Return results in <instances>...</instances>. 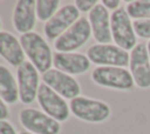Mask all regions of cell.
<instances>
[{
  "label": "cell",
  "mask_w": 150,
  "mask_h": 134,
  "mask_svg": "<svg viewBox=\"0 0 150 134\" xmlns=\"http://www.w3.org/2000/svg\"><path fill=\"white\" fill-rule=\"evenodd\" d=\"M20 43L25 54L35 68L42 74L48 72L53 65V54L46 40L35 32H29L20 36Z\"/></svg>",
  "instance_id": "6da1fadb"
},
{
  "label": "cell",
  "mask_w": 150,
  "mask_h": 134,
  "mask_svg": "<svg viewBox=\"0 0 150 134\" xmlns=\"http://www.w3.org/2000/svg\"><path fill=\"white\" fill-rule=\"evenodd\" d=\"M90 76L94 83L109 89L128 92L136 86L130 71L124 67L98 66L94 68Z\"/></svg>",
  "instance_id": "7a4b0ae2"
},
{
  "label": "cell",
  "mask_w": 150,
  "mask_h": 134,
  "mask_svg": "<svg viewBox=\"0 0 150 134\" xmlns=\"http://www.w3.org/2000/svg\"><path fill=\"white\" fill-rule=\"evenodd\" d=\"M110 28L112 41L124 51H131L138 43L134 21L127 13L125 7L121 6L110 14Z\"/></svg>",
  "instance_id": "3957f363"
},
{
  "label": "cell",
  "mask_w": 150,
  "mask_h": 134,
  "mask_svg": "<svg viewBox=\"0 0 150 134\" xmlns=\"http://www.w3.org/2000/svg\"><path fill=\"white\" fill-rule=\"evenodd\" d=\"M69 108L74 116L90 123L103 122L111 114V108L107 102L87 96H77L70 100Z\"/></svg>",
  "instance_id": "277c9868"
},
{
  "label": "cell",
  "mask_w": 150,
  "mask_h": 134,
  "mask_svg": "<svg viewBox=\"0 0 150 134\" xmlns=\"http://www.w3.org/2000/svg\"><path fill=\"white\" fill-rule=\"evenodd\" d=\"M87 56L90 62L98 66L127 67L129 66L130 53L112 43H95L87 51Z\"/></svg>",
  "instance_id": "5b68a950"
},
{
  "label": "cell",
  "mask_w": 150,
  "mask_h": 134,
  "mask_svg": "<svg viewBox=\"0 0 150 134\" xmlns=\"http://www.w3.org/2000/svg\"><path fill=\"white\" fill-rule=\"evenodd\" d=\"M91 35L89 20L82 16L55 40L54 47L60 53H71L82 47Z\"/></svg>",
  "instance_id": "8992f818"
},
{
  "label": "cell",
  "mask_w": 150,
  "mask_h": 134,
  "mask_svg": "<svg viewBox=\"0 0 150 134\" xmlns=\"http://www.w3.org/2000/svg\"><path fill=\"white\" fill-rule=\"evenodd\" d=\"M129 71L134 78L136 87L143 91L150 88V59L146 43L138 42L130 51Z\"/></svg>",
  "instance_id": "52a82bcc"
},
{
  "label": "cell",
  "mask_w": 150,
  "mask_h": 134,
  "mask_svg": "<svg viewBox=\"0 0 150 134\" xmlns=\"http://www.w3.org/2000/svg\"><path fill=\"white\" fill-rule=\"evenodd\" d=\"M20 123L33 134H59L61 126L43 112L34 108H23L19 113Z\"/></svg>",
  "instance_id": "ba28073f"
},
{
  "label": "cell",
  "mask_w": 150,
  "mask_h": 134,
  "mask_svg": "<svg viewBox=\"0 0 150 134\" xmlns=\"http://www.w3.org/2000/svg\"><path fill=\"white\" fill-rule=\"evenodd\" d=\"M16 79L20 101L25 105L34 102V100L38 98V92L40 87L39 71L30 61H25L18 67Z\"/></svg>",
  "instance_id": "9c48e42d"
},
{
  "label": "cell",
  "mask_w": 150,
  "mask_h": 134,
  "mask_svg": "<svg viewBox=\"0 0 150 134\" xmlns=\"http://www.w3.org/2000/svg\"><path fill=\"white\" fill-rule=\"evenodd\" d=\"M38 101L41 108L47 115L53 118L56 121H66L69 118L70 108L67 105L66 100L54 92L46 83H40L38 92Z\"/></svg>",
  "instance_id": "30bf717a"
},
{
  "label": "cell",
  "mask_w": 150,
  "mask_h": 134,
  "mask_svg": "<svg viewBox=\"0 0 150 134\" xmlns=\"http://www.w3.org/2000/svg\"><path fill=\"white\" fill-rule=\"evenodd\" d=\"M80 19V12L75 5L68 4L61 7L46 24L43 32L49 40H56Z\"/></svg>",
  "instance_id": "8fae6325"
},
{
  "label": "cell",
  "mask_w": 150,
  "mask_h": 134,
  "mask_svg": "<svg viewBox=\"0 0 150 134\" xmlns=\"http://www.w3.org/2000/svg\"><path fill=\"white\" fill-rule=\"evenodd\" d=\"M42 81L63 99H75L80 96L81 87L79 82L69 74L59 69H49L42 74Z\"/></svg>",
  "instance_id": "7c38bea8"
},
{
  "label": "cell",
  "mask_w": 150,
  "mask_h": 134,
  "mask_svg": "<svg viewBox=\"0 0 150 134\" xmlns=\"http://www.w3.org/2000/svg\"><path fill=\"white\" fill-rule=\"evenodd\" d=\"M89 24L91 27V34L96 42L105 45L111 43V28H110V14L109 11L98 2L89 13Z\"/></svg>",
  "instance_id": "4fadbf2b"
},
{
  "label": "cell",
  "mask_w": 150,
  "mask_h": 134,
  "mask_svg": "<svg viewBox=\"0 0 150 134\" xmlns=\"http://www.w3.org/2000/svg\"><path fill=\"white\" fill-rule=\"evenodd\" d=\"M53 65L55 69H59L69 75H80L89 71L90 60L87 55L81 53H55L53 55Z\"/></svg>",
  "instance_id": "5bb4252c"
},
{
  "label": "cell",
  "mask_w": 150,
  "mask_h": 134,
  "mask_svg": "<svg viewBox=\"0 0 150 134\" xmlns=\"http://www.w3.org/2000/svg\"><path fill=\"white\" fill-rule=\"evenodd\" d=\"M36 22V1L20 0L16 2L13 12L14 28L22 34L32 32Z\"/></svg>",
  "instance_id": "9a60e30c"
},
{
  "label": "cell",
  "mask_w": 150,
  "mask_h": 134,
  "mask_svg": "<svg viewBox=\"0 0 150 134\" xmlns=\"http://www.w3.org/2000/svg\"><path fill=\"white\" fill-rule=\"evenodd\" d=\"M0 56L14 67H19L25 62L22 46L12 33L0 31Z\"/></svg>",
  "instance_id": "2e32d148"
},
{
  "label": "cell",
  "mask_w": 150,
  "mask_h": 134,
  "mask_svg": "<svg viewBox=\"0 0 150 134\" xmlns=\"http://www.w3.org/2000/svg\"><path fill=\"white\" fill-rule=\"evenodd\" d=\"M0 96L9 105H14L19 100L18 83L11 71L2 65H0Z\"/></svg>",
  "instance_id": "e0dca14e"
},
{
  "label": "cell",
  "mask_w": 150,
  "mask_h": 134,
  "mask_svg": "<svg viewBox=\"0 0 150 134\" xmlns=\"http://www.w3.org/2000/svg\"><path fill=\"white\" fill-rule=\"evenodd\" d=\"M131 20H150V0H134L125 6Z\"/></svg>",
  "instance_id": "ac0fdd59"
},
{
  "label": "cell",
  "mask_w": 150,
  "mask_h": 134,
  "mask_svg": "<svg viewBox=\"0 0 150 134\" xmlns=\"http://www.w3.org/2000/svg\"><path fill=\"white\" fill-rule=\"evenodd\" d=\"M57 0H39L36 1V16L40 21H48L59 8Z\"/></svg>",
  "instance_id": "d6986e66"
},
{
  "label": "cell",
  "mask_w": 150,
  "mask_h": 134,
  "mask_svg": "<svg viewBox=\"0 0 150 134\" xmlns=\"http://www.w3.org/2000/svg\"><path fill=\"white\" fill-rule=\"evenodd\" d=\"M134 29L138 38L150 40V20H135Z\"/></svg>",
  "instance_id": "ffe728a7"
},
{
  "label": "cell",
  "mask_w": 150,
  "mask_h": 134,
  "mask_svg": "<svg viewBox=\"0 0 150 134\" xmlns=\"http://www.w3.org/2000/svg\"><path fill=\"white\" fill-rule=\"evenodd\" d=\"M98 4V1L96 0H76L75 1V6L79 9V12L82 13H87V12H91L93 8Z\"/></svg>",
  "instance_id": "44dd1931"
},
{
  "label": "cell",
  "mask_w": 150,
  "mask_h": 134,
  "mask_svg": "<svg viewBox=\"0 0 150 134\" xmlns=\"http://www.w3.org/2000/svg\"><path fill=\"white\" fill-rule=\"evenodd\" d=\"M0 134H16L13 125L6 120L0 121Z\"/></svg>",
  "instance_id": "7402d4cb"
},
{
  "label": "cell",
  "mask_w": 150,
  "mask_h": 134,
  "mask_svg": "<svg viewBox=\"0 0 150 134\" xmlns=\"http://www.w3.org/2000/svg\"><path fill=\"white\" fill-rule=\"evenodd\" d=\"M101 4L108 9V11H116V9H118L120 7H121V1L120 0H103V1H101Z\"/></svg>",
  "instance_id": "603a6c76"
},
{
  "label": "cell",
  "mask_w": 150,
  "mask_h": 134,
  "mask_svg": "<svg viewBox=\"0 0 150 134\" xmlns=\"http://www.w3.org/2000/svg\"><path fill=\"white\" fill-rule=\"evenodd\" d=\"M8 116H9V110L7 108V105L0 96V121L7 119Z\"/></svg>",
  "instance_id": "cb8c5ba5"
},
{
  "label": "cell",
  "mask_w": 150,
  "mask_h": 134,
  "mask_svg": "<svg viewBox=\"0 0 150 134\" xmlns=\"http://www.w3.org/2000/svg\"><path fill=\"white\" fill-rule=\"evenodd\" d=\"M146 48H148V54H149V59H150V40L146 42Z\"/></svg>",
  "instance_id": "d4e9b609"
},
{
  "label": "cell",
  "mask_w": 150,
  "mask_h": 134,
  "mask_svg": "<svg viewBox=\"0 0 150 134\" xmlns=\"http://www.w3.org/2000/svg\"><path fill=\"white\" fill-rule=\"evenodd\" d=\"M20 134H33V133H30V132H28V130H22Z\"/></svg>",
  "instance_id": "484cf974"
},
{
  "label": "cell",
  "mask_w": 150,
  "mask_h": 134,
  "mask_svg": "<svg viewBox=\"0 0 150 134\" xmlns=\"http://www.w3.org/2000/svg\"><path fill=\"white\" fill-rule=\"evenodd\" d=\"M0 28H1V20H0Z\"/></svg>",
  "instance_id": "4316f807"
}]
</instances>
